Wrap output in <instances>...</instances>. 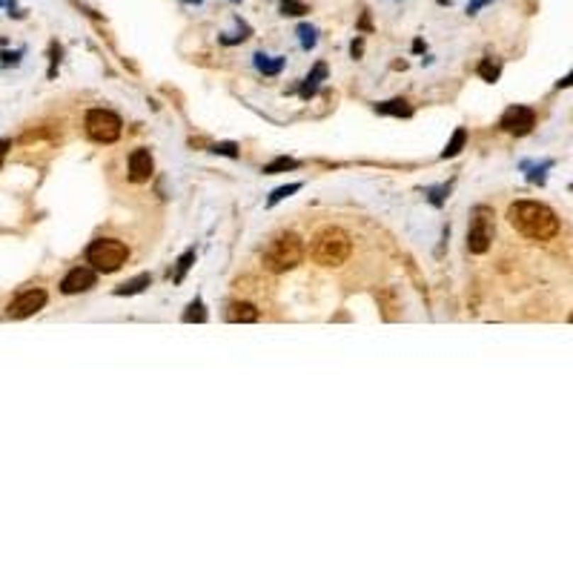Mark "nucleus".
Wrapping results in <instances>:
<instances>
[{
    "mask_svg": "<svg viewBox=\"0 0 573 573\" xmlns=\"http://www.w3.org/2000/svg\"><path fill=\"white\" fill-rule=\"evenodd\" d=\"M508 221L516 233L533 241H550L559 233V218L547 204L539 201H516L508 209Z\"/></svg>",
    "mask_w": 573,
    "mask_h": 573,
    "instance_id": "1",
    "label": "nucleus"
},
{
    "mask_svg": "<svg viewBox=\"0 0 573 573\" xmlns=\"http://www.w3.org/2000/svg\"><path fill=\"white\" fill-rule=\"evenodd\" d=\"M350 252H352V241H350V235H347L344 230H338V227L321 230V233L313 238V250H310L313 261L321 264V267H341V264L350 258Z\"/></svg>",
    "mask_w": 573,
    "mask_h": 573,
    "instance_id": "2",
    "label": "nucleus"
},
{
    "mask_svg": "<svg viewBox=\"0 0 573 573\" xmlns=\"http://www.w3.org/2000/svg\"><path fill=\"white\" fill-rule=\"evenodd\" d=\"M304 258V241L296 233H281L269 241V247L264 250V267L269 272H286L299 267Z\"/></svg>",
    "mask_w": 573,
    "mask_h": 573,
    "instance_id": "3",
    "label": "nucleus"
},
{
    "mask_svg": "<svg viewBox=\"0 0 573 573\" xmlns=\"http://www.w3.org/2000/svg\"><path fill=\"white\" fill-rule=\"evenodd\" d=\"M129 258V250L118 238H98L87 247V261L98 272H118Z\"/></svg>",
    "mask_w": 573,
    "mask_h": 573,
    "instance_id": "4",
    "label": "nucleus"
},
{
    "mask_svg": "<svg viewBox=\"0 0 573 573\" xmlns=\"http://www.w3.org/2000/svg\"><path fill=\"white\" fill-rule=\"evenodd\" d=\"M493 235H496V224H493V209L479 204L473 212H470V227H467V250L473 255H482L490 250L493 244Z\"/></svg>",
    "mask_w": 573,
    "mask_h": 573,
    "instance_id": "5",
    "label": "nucleus"
},
{
    "mask_svg": "<svg viewBox=\"0 0 573 573\" xmlns=\"http://www.w3.org/2000/svg\"><path fill=\"white\" fill-rule=\"evenodd\" d=\"M121 118L112 109H89L87 112V135L98 143H115L121 138Z\"/></svg>",
    "mask_w": 573,
    "mask_h": 573,
    "instance_id": "6",
    "label": "nucleus"
},
{
    "mask_svg": "<svg viewBox=\"0 0 573 573\" xmlns=\"http://www.w3.org/2000/svg\"><path fill=\"white\" fill-rule=\"evenodd\" d=\"M499 126L505 129L508 135L525 138V135H530V132H533V126H536V112H533L530 106H522V104H516V106L505 109V115H501Z\"/></svg>",
    "mask_w": 573,
    "mask_h": 573,
    "instance_id": "7",
    "label": "nucleus"
},
{
    "mask_svg": "<svg viewBox=\"0 0 573 573\" xmlns=\"http://www.w3.org/2000/svg\"><path fill=\"white\" fill-rule=\"evenodd\" d=\"M95 272H98V269H92V267H75V269H69V272L63 275V281H60V290H63L66 296H78V293L92 290L95 281H98Z\"/></svg>",
    "mask_w": 573,
    "mask_h": 573,
    "instance_id": "8",
    "label": "nucleus"
},
{
    "mask_svg": "<svg viewBox=\"0 0 573 573\" xmlns=\"http://www.w3.org/2000/svg\"><path fill=\"white\" fill-rule=\"evenodd\" d=\"M43 304H46V293L43 290H26V293H21L12 304H9V318H29V316H35L38 310H43Z\"/></svg>",
    "mask_w": 573,
    "mask_h": 573,
    "instance_id": "9",
    "label": "nucleus"
},
{
    "mask_svg": "<svg viewBox=\"0 0 573 573\" xmlns=\"http://www.w3.org/2000/svg\"><path fill=\"white\" fill-rule=\"evenodd\" d=\"M150 175H152V155H150V150H135L129 155V178L135 184H143V181H150Z\"/></svg>",
    "mask_w": 573,
    "mask_h": 573,
    "instance_id": "10",
    "label": "nucleus"
},
{
    "mask_svg": "<svg viewBox=\"0 0 573 573\" xmlns=\"http://www.w3.org/2000/svg\"><path fill=\"white\" fill-rule=\"evenodd\" d=\"M327 78V63H316L313 66V72L301 81V87H299V95L304 98V101H310L316 92H318V87H321V81Z\"/></svg>",
    "mask_w": 573,
    "mask_h": 573,
    "instance_id": "11",
    "label": "nucleus"
},
{
    "mask_svg": "<svg viewBox=\"0 0 573 573\" xmlns=\"http://www.w3.org/2000/svg\"><path fill=\"white\" fill-rule=\"evenodd\" d=\"M227 321H233V324H252V321H258V310L252 304H247V301H235L227 310Z\"/></svg>",
    "mask_w": 573,
    "mask_h": 573,
    "instance_id": "12",
    "label": "nucleus"
},
{
    "mask_svg": "<svg viewBox=\"0 0 573 573\" xmlns=\"http://www.w3.org/2000/svg\"><path fill=\"white\" fill-rule=\"evenodd\" d=\"M376 112H379V115H393V118H410V115H413V106H410L404 98H396V101L376 104Z\"/></svg>",
    "mask_w": 573,
    "mask_h": 573,
    "instance_id": "13",
    "label": "nucleus"
},
{
    "mask_svg": "<svg viewBox=\"0 0 573 573\" xmlns=\"http://www.w3.org/2000/svg\"><path fill=\"white\" fill-rule=\"evenodd\" d=\"M150 284H152V278H150L147 272H140V275L129 278L126 284H121L118 290H115V296H138V293H143V290H147Z\"/></svg>",
    "mask_w": 573,
    "mask_h": 573,
    "instance_id": "14",
    "label": "nucleus"
},
{
    "mask_svg": "<svg viewBox=\"0 0 573 573\" xmlns=\"http://www.w3.org/2000/svg\"><path fill=\"white\" fill-rule=\"evenodd\" d=\"M284 63H286L284 57H269V55H264V52H258V55H255V69H258V72H264V75H269V78H272V75H278V72L284 69Z\"/></svg>",
    "mask_w": 573,
    "mask_h": 573,
    "instance_id": "15",
    "label": "nucleus"
},
{
    "mask_svg": "<svg viewBox=\"0 0 573 573\" xmlns=\"http://www.w3.org/2000/svg\"><path fill=\"white\" fill-rule=\"evenodd\" d=\"M479 78L482 81H487V84H496L499 81V75H501V63L496 60V57H484L482 63H479Z\"/></svg>",
    "mask_w": 573,
    "mask_h": 573,
    "instance_id": "16",
    "label": "nucleus"
},
{
    "mask_svg": "<svg viewBox=\"0 0 573 573\" xmlns=\"http://www.w3.org/2000/svg\"><path fill=\"white\" fill-rule=\"evenodd\" d=\"M522 169H528V181L530 184H545L547 181V169H553V161H542V164H522Z\"/></svg>",
    "mask_w": 573,
    "mask_h": 573,
    "instance_id": "17",
    "label": "nucleus"
},
{
    "mask_svg": "<svg viewBox=\"0 0 573 573\" xmlns=\"http://www.w3.org/2000/svg\"><path fill=\"white\" fill-rule=\"evenodd\" d=\"M464 143H467V129H464V126H459V129L453 132V138L447 140V147H445L442 158H456V155L464 150Z\"/></svg>",
    "mask_w": 573,
    "mask_h": 573,
    "instance_id": "18",
    "label": "nucleus"
},
{
    "mask_svg": "<svg viewBox=\"0 0 573 573\" xmlns=\"http://www.w3.org/2000/svg\"><path fill=\"white\" fill-rule=\"evenodd\" d=\"M310 9H307V4L304 0H281V15L284 18H301V15H307Z\"/></svg>",
    "mask_w": 573,
    "mask_h": 573,
    "instance_id": "19",
    "label": "nucleus"
},
{
    "mask_svg": "<svg viewBox=\"0 0 573 573\" xmlns=\"http://www.w3.org/2000/svg\"><path fill=\"white\" fill-rule=\"evenodd\" d=\"M184 321L187 324H192V321H198V324H204L206 321V307H204V301L201 299H195L189 307H187V313H184Z\"/></svg>",
    "mask_w": 573,
    "mask_h": 573,
    "instance_id": "20",
    "label": "nucleus"
},
{
    "mask_svg": "<svg viewBox=\"0 0 573 573\" xmlns=\"http://www.w3.org/2000/svg\"><path fill=\"white\" fill-rule=\"evenodd\" d=\"M192 261H195V250H187V252L178 258V267H175V272H172V281H175V284L184 281V275H187V269L192 267Z\"/></svg>",
    "mask_w": 573,
    "mask_h": 573,
    "instance_id": "21",
    "label": "nucleus"
},
{
    "mask_svg": "<svg viewBox=\"0 0 573 573\" xmlns=\"http://www.w3.org/2000/svg\"><path fill=\"white\" fill-rule=\"evenodd\" d=\"M296 167H299L296 158H284V155H281V158H275L272 164H267L264 172H267V175H278V172H284V169H296Z\"/></svg>",
    "mask_w": 573,
    "mask_h": 573,
    "instance_id": "22",
    "label": "nucleus"
},
{
    "mask_svg": "<svg viewBox=\"0 0 573 573\" xmlns=\"http://www.w3.org/2000/svg\"><path fill=\"white\" fill-rule=\"evenodd\" d=\"M299 38H301V49H313L318 43V29L310 26V23H301L299 26Z\"/></svg>",
    "mask_w": 573,
    "mask_h": 573,
    "instance_id": "23",
    "label": "nucleus"
},
{
    "mask_svg": "<svg viewBox=\"0 0 573 573\" xmlns=\"http://www.w3.org/2000/svg\"><path fill=\"white\" fill-rule=\"evenodd\" d=\"M301 189V184H286V187H278V189H272V195L267 198V206H275L278 201H284V198H290L293 192H299Z\"/></svg>",
    "mask_w": 573,
    "mask_h": 573,
    "instance_id": "24",
    "label": "nucleus"
},
{
    "mask_svg": "<svg viewBox=\"0 0 573 573\" xmlns=\"http://www.w3.org/2000/svg\"><path fill=\"white\" fill-rule=\"evenodd\" d=\"M212 152L215 155H227V158H238V147H235V143H215Z\"/></svg>",
    "mask_w": 573,
    "mask_h": 573,
    "instance_id": "25",
    "label": "nucleus"
},
{
    "mask_svg": "<svg viewBox=\"0 0 573 573\" xmlns=\"http://www.w3.org/2000/svg\"><path fill=\"white\" fill-rule=\"evenodd\" d=\"M450 192V184H445V187H436V189H430V204L433 206H442L445 204V195Z\"/></svg>",
    "mask_w": 573,
    "mask_h": 573,
    "instance_id": "26",
    "label": "nucleus"
},
{
    "mask_svg": "<svg viewBox=\"0 0 573 573\" xmlns=\"http://www.w3.org/2000/svg\"><path fill=\"white\" fill-rule=\"evenodd\" d=\"M362 52H365V40H362V38L350 43V55H352V57H362Z\"/></svg>",
    "mask_w": 573,
    "mask_h": 573,
    "instance_id": "27",
    "label": "nucleus"
},
{
    "mask_svg": "<svg viewBox=\"0 0 573 573\" xmlns=\"http://www.w3.org/2000/svg\"><path fill=\"white\" fill-rule=\"evenodd\" d=\"M490 4V0H470V4H467V15H476L482 6H487Z\"/></svg>",
    "mask_w": 573,
    "mask_h": 573,
    "instance_id": "28",
    "label": "nucleus"
},
{
    "mask_svg": "<svg viewBox=\"0 0 573 573\" xmlns=\"http://www.w3.org/2000/svg\"><path fill=\"white\" fill-rule=\"evenodd\" d=\"M573 87V69L567 72V75L562 78V81H556V89H570Z\"/></svg>",
    "mask_w": 573,
    "mask_h": 573,
    "instance_id": "29",
    "label": "nucleus"
},
{
    "mask_svg": "<svg viewBox=\"0 0 573 573\" xmlns=\"http://www.w3.org/2000/svg\"><path fill=\"white\" fill-rule=\"evenodd\" d=\"M6 150H9V140H0V167L6 161Z\"/></svg>",
    "mask_w": 573,
    "mask_h": 573,
    "instance_id": "30",
    "label": "nucleus"
},
{
    "mask_svg": "<svg viewBox=\"0 0 573 573\" xmlns=\"http://www.w3.org/2000/svg\"><path fill=\"white\" fill-rule=\"evenodd\" d=\"M570 324H573V313H570Z\"/></svg>",
    "mask_w": 573,
    "mask_h": 573,
    "instance_id": "31",
    "label": "nucleus"
}]
</instances>
